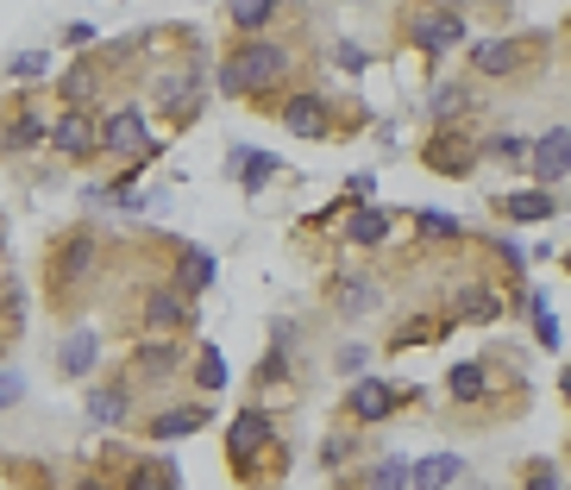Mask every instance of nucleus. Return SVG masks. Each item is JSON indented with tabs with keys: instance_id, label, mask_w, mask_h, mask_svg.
<instances>
[{
	"instance_id": "obj_1",
	"label": "nucleus",
	"mask_w": 571,
	"mask_h": 490,
	"mask_svg": "<svg viewBox=\"0 0 571 490\" xmlns=\"http://www.w3.org/2000/svg\"><path fill=\"white\" fill-rule=\"evenodd\" d=\"M289 70H296V51H289V45H276V38H246V45L221 63V88L226 95H271Z\"/></svg>"
},
{
	"instance_id": "obj_2",
	"label": "nucleus",
	"mask_w": 571,
	"mask_h": 490,
	"mask_svg": "<svg viewBox=\"0 0 571 490\" xmlns=\"http://www.w3.org/2000/svg\"><path fill=\"white\" fill-rule=\"evenodd\" d=\"M459 38H465L459 7H421V13H408V45L421 57H447Z\"/></svg>"
},
{
	"instance_id": "obj_3",
	"label": "nucleus",
	"mask_w": 571,
	"mask_h": 490,
	"mask_svg": "<svg viewBox=\"0 0 571 490\" xmlns=\"http://www.w3.org/2000/svg\"><path fill=\"white\" fill-rule=\"evenodd\" d=\"M226 453H233V465L271 459V453H276L271 415H264V409H239V415H233V428H226Z\"/></svg>"
},
{
	"instance_id": "obj_4",
	"label": "nucleus",
	"mask_w": 571,
	"mask_h": 490,
	"mask_svg": "<svg viewBox=\"0 0 571 490\" xmlns=\"http://www.w3.org/2000/svg\"><path fill=\"white\" fill-rule=\"evenodd\" d=\"M472 164H477V139L459 132V120H447V132H433V145H427V170H440V177H472Z\"/></svg>"
},
{
	"instance_id": "obj_5",
	"label": "nucleus",
	"mask_w": 571,
	"mask_h": 490,
	"mask_svg": "<svg viewBox=\"0 0 571 490\" xmlns=\"http://www.w3.org/2000/svg\"><path fill=\"white\" fill-rule=\"evenodd\" d=\"M100 152H114V157L145 152V107H114V113L100 120ZM139 164H145V157H139Z\"/></svg>"
},
{
	"instance_id": "obj_6",
	"label": "nucleus",
	"mask_w": 571,
	"mask_h": 490,
	"mask_svg": "<svg viewBox=\"0 0 571 490\" xmlns=\"http://www.w3.org/2000/svg\"><path fill=\"white\" fill-rule=\"evenodd\" d=\"M276 120L289 127V139H326L333 132V107L321 95H289V101L276 107Z\"/></svg>"
},
{
	"instance_id": "obj_7",
	"label": "nucleus",
	"mask_w": 571,
	"mask_h": 490,
	"mask_svg": "<svg viewBox=\"0 0 571 490\" xmlns=\"http://www.w3.org/2000/svg\"><path fill=\"white\" fill-rule=\"evenodd\" d=\"M176 371H182V346H176V339H139V346H132V378H139V384H164Z\"/></svg>"
},
{
	"instance_id": "obj_8",
	"label": "nucleus",
	"mask_w": 571,
	"mask_h": 490,
	"mask_svg": "<svg viewBox=\"0 0 571 490\" xmlns=\"http://www.w3.org/2000/svg\"><path fill=\"white\" fill-rule=\"evenodd\" d=\"M189 302H195V296H189V289H151L145 296V327L151 334H176V327H189V321H195V309H189Z\"/></svg>"
},
{
	"instance_id": "obj_9",
	"label": "nucleus",
	"mask_w": 571,
	"mask_h": 490,
	"mask_svg": "<svg viewBox=\"0 0 571 490\" xmlns=\"http://www.w3.org/2000/svg\"><path fill=\"white\" fill-rule=\"evenodd\" d=\"M527 170L547 182V189H552V182H566L571 177V127L540 132V139H534V164H527Z\"/></svg>"
},
{
	"instance_id": "obj_10",
	"label": "nucleus",
	"mask_w": 571,
	"mask_h": 490,
	"mask_svg": "<svg viewBox=\"0 0 571 490\" xmlns=\"http://www.w3.org/2000/svg\"><path fill=\"white\" fill-rule=\"evenodd\" d=\"M50 145L63 157H88V152H100V127H95V113L88 107H70L57 127H50Z\"/></svg>"
},
{
	"instance_id": "obj_11",
	"label": "nucleus",
	"mask_w": 571,
	"mask_h": 490,
	"mask_svg": "<svg viewBox=\"0 0 571 490\" xmlns=\"http://www.w3.org/2000/svg\"><path fill=\"white\" fill-rule=\"evenodd\" d=\"M522 63H527L522 38H477V45H472V70H477V76H515Z\"/></svg>"
},
{
	"instance_id": "obj_12",
	"label": "nucleus",
	"mask_w": 571,
	"mask_h": 490,
	"mask_svg": "<svg viewBox=\"0 0 571 490\" xmlns=\"http://www.w3.org/2000/svg\"><path fill=\"white\" fill-rule=\"evenodd\" d=\"M352 421H383V415L396 409V384H383V378H358L346 396Z\"/></svg>"
},
{
	"instance_id": "obj_13",
	"label": "nucleus",
	"mask_w": 571,
	"mask_h": 490,
	"mask_svg": "<svg viewBox=\"0 0 571 490\" xmlns=\"http://www.w3.org/2000/svg\"><path fill=\"white\" fill-rule=\"evenodd\" d=\"M57 364H63V378H95V364H100V339L88 334V327H75L63 346H57Z\"/></svg>"
},
{
	"instance_id": "obj_14",
	"label": "nucleus",
	"mask_w": 571,
	"mask_h": 490,
	"mask_svg": "<svg viewBox=\"0 0 571 490\" xmlns=\"http://www.w3.org/2000/svg\"><path fill=\"white\" fill-rule=\"evenodd\" d=\"M214 415L201 409V403H182V409H164V415H151V440H182V434H201Z\"/></svg>"
},
{
	"instance_id": "obj_15",
	"label": "nucleus",
	"mask_w": 571,
	"mask_h": 490,
	"mask_svg": "<svg viewBox=\"0 0 571 490\" xmlns=\"http://www.w3.org/2000/svg\"><path fill=\"white\" fill-rule=\"evenodd\" d=\"M126 409H132V390L126 384H95L88 390V421H95V428H120Z\"/></svg>"
},
{
	"instance_id": "obj_16",
	"label": "nucleus",
	"mask_w": 571,
	"mask_h": 490,
	"mask_svg": "<svg viewBox=\"0 0 571 490\" xmlns=\"http://www.w3.org/2000/svg\"><path fill=\"white\" fill-rule=\"evenodd\" d=\"M465 478V459L459 453H427V459H415V490H452Z\"/></svg>"
},
{
	"instance_id": "obj_17",
	"label": "nucleus",
	"mask_w": 571,
	"mask_h": 490,
	"mask_svg": "<svg viewBox=\"0 0 571 490\" xmlns=\"http://www.w3.org/2000/svg\"><path fill=\"white\" fill-rule=\"evenodd\" d=\"M276 13H283V0H226V20H233V32H239V38H258Z\"/></svg>"
},
{
	"instance_id": "obj_18",
	"label": "nucleus",
	"mask_w": 571,
	"mask_h": 490,
	"mask_svg": "<svg viewBox=\"0 0 571 490\" xmlns=\"http://www.w3.org/2000/svg\"><path fill=\"white\" fill-rule=\"evenodd\" d=\"M502 214H509V220H522V227H534V220H552V214H559V202H552V189L540 182V189L509 195V202H502Z\"/></svg>"
},
{
	"instance_id": "obj_19",
	"label": "nucleus",
	"mask_w": 571,
	"mask_h": 490,
	"mask_svg": "<svg viewBox=\"0 0 571 490\" xmlns=\"http://www.w3.org/2000/svg\"><path fill=\"white\" fill-rule=\"evenodd\" d=\"M57 271H50V284L57 289H70V277L75 271H82V264H95V239H88V232H70V239H63V246H57Z\"/></svg>"
},
{
	"instance_id": "obj_20",
	"label": "nucleus",
	"mask_w": 571,
	"mask_h": 490,
	"mask_svg": "<svg viewBox=\"0 0 571 490\" xmlns=\"http://www.w3.org/2000/svg\"><path fill=\"white\" fill-rule=\"evenodd\" d=\"M207 284H214V252H201V246H189V252L176 259V289H189V296H201Z\"/></svg>"
},
{
	"instance_id": "obj_21",
	"label": "nucleus",
	"mask_w": 571,
	"mask_h": 490,
	"mask_svg": "<svg viewBox=\"0 0 571 490\" xmlns=\"http://www.w3.org/2000/svg\"><path fill=\"white\" fill-rule=\"evenodd\" d=\"M346 239L352 246H383L390 239V207H358L346 220Z\"/></svg>"
},
{
	"instance_id": "obj_22",
	"label": "nucleus",
	"mask_w": 571,
	"mask_h": 490,
	"mask_svg": "<svg viewBox=\"0 0 571 490\" xmlns=\"http://www.w3.org/2000/svg\"><path fill=\"white\" fill-rule=\"evenodd\" d=\"M333 302H340V314H371L377 309V284H365V277H340V284H333Z\"/></svg>"
},
{
	"instance_id": "obj_23",
	"label": "nucleus",
	"mask_w": 571,
	"mask_h": 490,
	"mask_svg": "<svg viewBox=\"0 0 571 490\" xmlns=\"http://www.w3.org/2000/svg\"><path fill=\"white\" fill-rule=\"evenodd\" d=\"M50 139V127L45 120H38V113H20V120H13V127L0 132V145H7V152L20 157V152H32V145H45Z\"/></svg>"
},
{
	"instance_id": "obj_24",
	"label": "nucleus",
	"mask_w": 571,
	"mask_h": 490,
	"mask_svg": "<svg viewBox=\"0 0 571 490\" xmlns=\"http://www.w3.org/2000/svg\"><path fill=\"white\" fill-rule=\"evenodd\" d=\"M233 177L246 182V189H264L276 177V157L271 152H233Z\"/></svg>"
},
{
	"instance_id": "obj_25",
	"label": "nucleus",
	"mask_w": 571,
	"mask_h": 490,
	"mask_svg": "<svg viewBox=\"0 0 571 490\" xmlns=\"http://www.w3.org/2000/svg\"><path fill=\"white\" fill-rule=\"evenodd\" d=\"M484 390H490V371L477 359L452 364V396H459V403H484Z\"/></svg>"
},
{
	"instance_id": "obj_26",
	"label": "nucleus",
	"mask_w": 571,
	"mask_h": 490,
	"mask_svg": "<svg viewBox=\"0 0 571 490\" xmlns=\"http://www.w3.org/2000/svg\"><path fill=\"white\" fill-rule=\"evenodd\" d=\"M408 485H415V465L390 453V459H377V471H371V485L365 490H408Z\"/></svg>"
},
{
	"instance_id": "obj_27",
	"label": "nucleus",
	"mask_w": 571,
	"mask_h": 490,
	"mask_svg": "<svg viewBox=\"0 0 571 490\" xmlns=\"http://www.w3.org/2000/svg\"><path fill=\"white\" fill-rule=\"evenodd\" d=\"M126 490H176V478H170V459H139V471L126 478Z\"/></svg>"
},
{
	"instance_id": "obj_28",
	"label": "nucleus",
	"mask_w": 571,
	"mask_h": 490,
	"mask_svg": "<svg viewBox=\"0 0 571 490\" xmlns=\"http://www.w3.org/2000/svg\"><path fill=\"white\" fill-rule=\"evenodd\" d=\"M484 157H497V164H534V139H515V132H502L484 145Z\"/></svg>"
},
{
	"instance_id": "obj_29",
	"label": "nucleus",
	"mask_w": 571,
	"mask_h": 490,
	"mask_svg": "<svg viewBox=\"0 0 571 490\" xmlns=\"http://www.w3.org/2000/svg\"><path fill=\"white\" fill-rule=\"evenodd\" d=\"M459 113H465V88H459V82H440V88H433V120L447 127Z\"/></svg>"
},
{
	"instance_id": "obj_30",
	"label": "nucleus",
	"mask_w": 571,
	"mask_h": 490,
	"mask_svg": "<svg viewBox=\"0 0 571 490\" xmlns=\"http://www.w3.org/2000/svg\"><path fill=\"white\" fill-rule=\"evenodd\" d=\"M7 76H13V82H32V76L45 82L50 76V51H20L13 63H7Z\"/></svg>"
},
{
	"instance_id": "obj_31",
	"label": "nucleus",
	"mask_w": 571,
	"mask_h": 490,
	"mask_svg": "<svg viewBox=\"0 0 571 490\" xmlns=\"http://www.w3.org/2000/svg\"><path fill=\"white\" fill-rule=\"evenodd\" d=\"M459 302H465V314H472V321H497V314H502V296H497V289H465Z\"/></svg>"
},
{
	"instance_id": "obj_32",
	"label": "nucleus",
	"mask_w": 571,
	"mask_h": 490,
	"mask_svg": "<svg viewBox=\"0 0 571 490\" xmlns=\"http://www.w3.org/2000/svg\"><path fill=\"white\" fill-rule=\"evenodd\" d=\"M333 63H340V70H346V76H358V70H371V51H365V45H333Z\"/></svg>"
},
{
	"instance_id": "obj_33",
	"label": "nucleus",
	"mask_w": 571,
	"mask_h": 490,
	"mask_svg": "<svg viewBox=\"0 0 571 490\" xmlns=\"http://www.w3.org/2000/svg\"><path fill=\"white\" fill-rule=\"evenodd\" d=\"M195 378H201V390H221L226 384V364H221V352H214V346L195 359Z\"/></svg>"
},
{
	"instance_id": "obj_34",
	"label": "nucleus",
	"mask_w": 571,
	"mask_h": 490,
	"mask_svg": "<svg viewBox=\"0 0 571 490\" xmlns=\"http://www.w3.org/2000/svg\"><path fill=\"white\" fill-rule=\"evenodd\" d=\"M20 403H25V378L13 364H0V409H20Z\"/></svg>"
},
{
	"instance_id": "obj_35",
	"label": "nucleus",
	"mask_w": 571,
	"mask_h": 490,
	"mask_svg": "<svg viewBox=\"0 0 571 490\" xmlns=\"http://www.w3.org/2000/svg\"><path fill=\"white\" fill-rule=\"evenodd\" d=\"M365 359H371V352H365V346H346V352H340V371H346V378H358V371H365Z\"/></svg>"
},
{
	"instance_id": "obj_36",
	"label": "nucleus",
	"mask_w": 571,
	"mask_h": 490,
	"mask_svg": "<svg viewBox=\"0 0 571 490\" xmlns=\"http://www.w3.org/2000/svg\"><path fill=\"white\" fill-rule=\"evenodd\" d=\"M527 490H566V485L552 478V465H534V471H527Z\"/></svg>"
},
{
	"instance_id": "obj_37",
	"label": "nucleus",
	"mask_w": 571,
	"mask_h": 490,
	"mask_svg": "<svg viewBox=\"0 0 571 490\" xmlns=\"http://www.w3.org/2000/svg\"><path fill=\"white\" fill-rule=\"evenodd\" d=\"M421 227H427V232H440V239H447V232H459V220H452V214H421Z\"/></svg>"
},
{
	"instance_id": "obj_38",
	"label": "nucleus",
	"mask_w": 571,
	"mask_h": 490,
	"mask_svg": "<svg viewBox=\"0 0 571 490\" xmlns=\"http://www.w3.org/2000/svg\"><path fill=\"white\" fill-rule=\"evenodd\" d=\"M346 453H352V440H340V434L326 440V465H346Z\"/></svg>"
},
{
	"instance_id": "obj_39",
	"label": "nucleus",
	"mask_w": 571,
	"mask_h": 490,
	"mask_svg": "<svg viewBox=\"0 0 571 490\" xmlns=\"http://www.w3.org/2000/svg\"><path fill=\"white\" fill-rule=\"evenodd\" d=\"M427 7H459V0H427Z\"/></svg>"
},
{
	"instance_id": "obj_40",
	"label": "nucleus",
	"mask_w": 571,
	"mask_h": 490,
	"mask_svg": "<svg viewBox=\"0 0 571 490\" xmlns=\"http://www.w3.org/2000/svg\"><path fill=\"white\" fill-rule=\"evenodd\" d=\"M82 490H107V485H95V478H88V485H82Z\"/></svg>"
},
{
	"instance_id": "obj_41",
	"label": "nucleus",
	"mask_w": 571,
	"mask_h": 490,
	"mask_svg": "<svg viewBox=\"0 0 571 490\" xmlns=\"http://www.w3.org/2000/svg\"><path fill=\"white\" fill-rule=\"evenodd\" d=\"M566 396H571V371H566Z\"/></svg>"
},
{
	"instance_id": "obj_42",
	"label": "nucleus",
	"mask_w": 571,
	"mask_h": 490,
	"mask_svg": "<svg viewBox=\"0 0 571 490\" xmlns=\"http://www.w3.org/2000/svg\"><path fill=\"white\" fill-rule=\"evenodd\" d=\"M566 271H571V252H566Z\"/></svg>"
},
{
	"instance_id": "obj_43",
	"label": "nucleus",
	"mask_w": 571,
	"mask_h": 490,
	"mask_svg": "<svg viewBox=\"0 0 571 490\" xmlns=\"http://www.w3.org/2000/svg\"><path fill=\"white\" fill-rule=\"evenodd\" d=\"M566 490H571V485H566Z\"/></svg>"
}]
</instances>
